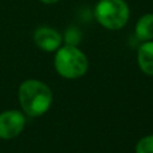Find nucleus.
Segmentation results:
<instances>
[{
  "label": "nucleus",
  "mask_w": 153,
  "mask_h": 153,
  "mask_svg": "<svg viewBox=\"0 0 153 153\" xmlns=\"http://www.w3.org/2000/svg\"><path fill=\"white\" fill-rule=\"evenodd\" d=\"M134 35L141 42L153 41V13H145L136 20Z\"/></svg>",
  "instance_id": "7"
},
{
  "label": "nucleus",
  "mask_w": 153,
  "mask_h": 153,
  "mask_svg": "<svg viewBox=\"0 0 153 153\" xmlns=\"http://www.w3.org/2000/svg\"><path fill=\"white\" fill-rule=\"evenodd\" d=\"M18 100L22 111L27 117L43 116L53 105L51 88L38 79H26L18 87Z\"/></svg>",
  "instance_id": "1"
},
{
  "label": "nucleus",
  "mask_w": 153,
  "mask_h": 153,
  "mask_svg": "<svg viewBox=\"0 0 153 153\" xmlns=\"http://www.w3.org/2000/svg\"><path fill=\"white\" fill-rule=\"evenodd\" d=\"M33 42L43 51L55 53L62 45V35L54 27L41 25L33 31Z\"/></svg>",
  "instance_id": "5"
},
{
  "label": "nucleus",
  "mask_w": 153,
  "mask_h": 153,
  "mask_svg": "<svg viewBox=\"0 0 153 153\" xmlns=\"http://www.w3.org/2000/svg\"><path fill=\"white\" fill-rule=\"evenodd\" d=\"M54 68L63 79H79L88 69V59L78 45L62 44L55 51Z\"/></svg>",
  "instance_id": "2"
},
{
  "label": "nucleus",
  "mask_w": 153,
  "mask_h": 153,
  "mask_svg": "<svg viewBox=\"0 0 153 153\" xmlns=\"http://www.w3.org/2000/svg\"><path fill=\"white\" fill-rule=\"evenodd\" d=\"M42 4H44V5H54V4H56V2H59L60 0H39Z\"/></svg>",
  "instance_id": "10"
},
{
  "label": "nucleus",
  "mask_w": 153,
  "mask_h": 153,
  "mask_svg": "<svg viewBox=\"0 0 153 153\" xmlns=\"http://www.w3.org/2000/svg\"><path fill=\"white\" fill-rule=\"evenodd\" d=\"M82 38L81 31L76 26H69L66 29L65 33L62 35V42L63 44L68 45H78Z\"/></svg>",
  "instance_id": "8"
},
{
  "label": "nucleus",
  "mask_w": 153,
  "mask_h": 153,
  "mask_svg": "<svg viewBox=\"0 0 153 153\" xmlns=\"http://www.w3.org/2000/svg\"><path fill=\"white\" fill-rule=\"evenodd\" d=\"M135 153H153V134L145 135L136 142L134 147Z\"/></svg>",
  "instance_id": "9"
},
{
  "label": "nucleus",
  "mask_w": 153,
  "mask_h": 153,
  "mask_svg": "<svg viewBox=\"0 0 153 153\" xmlns=\"http://www.w3.org/2000/svg\"><path fill=\"white\" fill-rule=\"evenodd\" d=\"M26 124V116L22 110L8 109L0 112V139L12 140L22 134Z\"/></svg>",
  "instance_id": "4"
},
{
  "label": "nucleus",
  "mask_w": 153,
  "mask_h": 153,
  "mask_svg": "<svg viewBox=\"0 0 153 153\" xmlns=\"http://www.w3.org/2000/svg\"><path fill=\"white\" fill-rule=\"evenodd\" d=\"M136 61L140 71L143 74L153 76V41L142 42L139 45Z\"/></svg>",
  "instance_id": "6"
},
{
  "label": "nucleus",
  "mask_w": 153,
  "mask_h": 153,
  "mask_svg": "<svg viewBox=\"0 0 153 153\" xmlns=\"http://www.w3.org/2000/svg\"><path fill=\"white\" fill-rule=\"evenodd\" d=\"M93 16L100 26L116 31L128 24L130 8L124 0H99L94 6Z\"/></svg>",
  "instance_id": "3"
}]
</instances>
